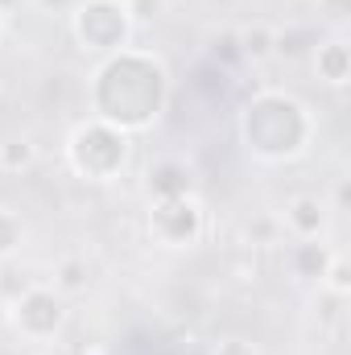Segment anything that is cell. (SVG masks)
Wrapping results in <instances>:
<instances>
[{
    "instance_id": "5b68a950",
    "label": "cell",
    "mask_w": 351,
    "mask_h": 355,
    "mask_svg": "<svg viewBox=\"0 0 351 355\" xmlns=\"http://www.w3.org/2000/svg\"><path fill=\"white\" fill-rule=\"evenodd\" d=\"M149 190L157 198H186L190 194V170L182 162H157L149 170Z\"/></svg>"
},
{
    "instance_id": "5bb4252c",
    "label": "cell",
    "mask_w": 351,
    "mask_h": 355,
    "mask_svg": "<svg viewBox=\"0 0 351 355\" xmlns=\"http://www.w3.org/2000/svg\"><path fill=\"white\" fill-rule=\"evenodd\" d=\"M211 58H215V62H219V58H240V50H236V33L211 37Z\"/></svg>"
},
{
    "instance_id": "9a60e30c",
    "label": "cell",
    "mask_w": 351,
    "mask_h": 355,
    "mask_svg": "<svg viewBox=\"0 0 351 355\" xmlns=\"http://www.w3.org/2000/svg\"><path fill=\"white\" fill-rule=\"evenodd\" d=\"M37 4H42V8H71L75 0H37Z\"/></svg>"
},
{
    "instance_id": "3957f363",
    "label": "cell",
    "mask_w": 351,
    "mask_h": 355,
    "mask_svg": "<svg viewBox=\"0 0 351 355\" xmlns=\"http://www.w3.org/2000/svg\"><path fill=\"white\" fill-rule=\"evenodd\" d=\"M75 141L79 145H91V157H79L75 162V170L87 178H99V157H108V166H112V174L124 166V157H128V137L124 132H116V128H108V124H91V128H79L75 132Z\"/></svg>"
},
{
    "instance_id": "7a4b0ae2",
    "label": "cell",
    "mask_w": 351,
    "mask_h": 355,
    "mask_svg": "<svg viewBox=\"0 0 351 355\" xmlns=\"http://www.w3.org/2000/svg\"><path fill=\"white\" fill-rule=\"evenodd\" d=\"M62 302L54 297V289H37L29 285L17 302H12V322L21 327V335L29 339H50L58 327H62Z\"/></svg>"
},
{
    "instance_id": "8992f818",
    "label": "cell",
    "mask_w": 351,
    "mask_h": 355,
    "mask_svg": "<svg viewBox=\"0 0 351 355\" xmlns=\"http://www.w3.org/2000/svg\"><path fill=\"white\" fill-rule=\"evenodd\" d=\"M236 50H240V58H252V62L273 58V50H277V29L264 25V21L240 29V33H236Z\"/></svg>"
},
{
    "instance_id": "8fae6325",
    "label": "cell",
    "mask_w": 351,
    "mask_h": 355,
    "mask_svg": "<svg viewBox=\"0 0 351 355\" xmlns=\"http://www.w3.org/2000/svg\"><path fill=\"white\" fill-rule=\"evenodd\" d=\"M17 248H21V223H17L8 211H0V261L12 257Z\"/></svg>"
},
{
    "instance_id": "4fadbf2b",
    "label": "cell",
    "mask_w": 351,
    "mask_h": 355,
    "mask_svg": "<svg viewBox=\"0 0 351 355\" xmlns=\"http://www.w3.org/2000/svg\"><path fill=\"white\" fill-rule=\"evenodd\" d=\"M124 12L132 21H157L166 12V0H124Z\"/></svg>"
},
{
    "instance_id": "6da1fadb",
    "label": "cell",
    "mask_w": 351,
    "mask_h": 355,
    "mask_svg": "<svg viewBox=\"0 0 351 355\" xmlns=\"http://www.w3.org/2000/svg\"><path fill=\"white\" fill-rule=\"evenodd\" d=\"M79 42L87 50H108V46H120L124 33H128V12L120 0H87L79 8Z\"/></svg>"
},
{
    "instance_id": "2e32d148",
    "label": "cell",
    "mask_w": 351,
    "mask_h": 355,
    "mask_svg": "<svg viewBox=\"0 0 351 355\" xmlns=\"http://www.w3.org/2000/svg\"><path fill=\"white\" fill-rule=\"evenodd\" d=\"M75 355H83V352H75Z\"/></svg>"
},
{
    "instance_id": "9c48e42d",
    "label": "cell",
    "mask_w": 351,
    "mask_h": 355,
    "mask_svg": "<svg viewBox=\"0 0 351 355\" xmlns=\"http://www.w3.org/2000/svg\"><path fill=\"white\" fill-rule=\"evenodd\" d=\"M54 285L62 289V293H83L87 289V261H79V257H67L58 272H54Z\"/></svg>"
},
{
    "instance_id": "30bf717a",
    "label": "cell",
    "mask_w": 351,
    "mask_h": 355,
    "mask_svg": "<svg viewBox=\"0 0 351 355\" xmlns=\"http://www.w3.org/2000/svg\"><path fill=\"white\" fill-rule=\"evenodd\" d=\"M33 166V145L29 141H4L0 145V170L17 174V170H29Z\"/></svg>"
},
{
    "instance_id": "277c9868",
    "label": "cell",
    "mask_w": 351,
    "mask_h": 355,
    "mask_svg": "<svg viewBox=\"0 0 351 355\" xmlns=\"http://www.w3.org/2000/svg\"><path fill=\"white\" fill-rule=\"evenodd\" d=\"M285 223L293 227V236L314 240V236L323 232V223H327V207H323V198H318V194H298V198L285 207Z\"/></svg>"
},
{
    "instance_id": "7c38bea8",
    "label": "cell",
    "mask_w": 351,
    "mask_h": 355,
    "mask_svg": "<svg viewBox=\"0 0 351 355\" xmlns=\"http://www.w3.org/2000/svg\"><path fill=\"white\" fill-rule=\"evenodd\" d=\"M327 285H331V293L335 297H348V289H351V272H348V261L343 257H331V265H327Z\"/></svg>"
},
{
    "instance_id": "52a82bcc",
    "label": "cell",
    "mask_w": 351,
    "mask_h": 355,
    "mask_svg": "<svg viewBox=\"0 0 351 355\" xmlns=\"http://www.w3.org/2000/svg\"><path fill=\"white\" fill-rule=\"evenodd\" d=\"M318 75H323L331 87H343V83H348V46H343V42L318 46Z\"/></svg>"
},
{
    "instance_id": "ba28073f",
    "label": "cell",
    "mask_w": 351,
    "mask_h": 355,
    "mask_svg": "<svg viewBox=\"0 0 351 355\" xmlns=\"http://www.w3.org/2000/svg\"><path fill=\"white\" fill-rule=\"evenodd\" d=\"M327 265H331V257L323 252V244H298L293 248V268H298V277H323L327 272Z\"/></svg>"
}]
</instances>
